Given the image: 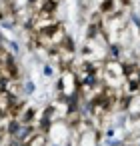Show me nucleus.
<instances>
[{
    "label": "nucleus",
    "instance_id": "obj_4",
    "mask_svg": "<svg viewBox=\"0 0 140 146\" xmlns=\"http://www.w3.org/2000/svg\"><path fill=\"white\" fill-rule=\"evenodd\" d=\"M38 116H40V114L36 112V108H32V106H26V108H24V112L20 114V118H18V120H20V122L26 126V124H36Z\"/></svg>",
    "mask_w": 140,
    "mask_h": 146
},
{
    "label": "nucleus",
    "instance_id": "obj_9",
    "mask_svg": "<svg viewBox=\"0 0 140 146\" xmlns=\"http://www.w3.org/2000/svg\"><path fill=\"white\" fill-rule=\"evenodd\" d=\"M24 90H26V92H32V90H34V84H32L30 80H28V82H24Z\"/></svg>",
    "mask_w": 140,
    "mask_h": 146
},
{
    "label": "nucleus",
    "instance_id": "obj_11",
    "mask_svg": "<svg viewBox=\"0 0 140 146\" xmlns=\"http://www.w3.org/2000/svg\"><path fill=\"white\" fill-rule=\"evenodd\" d=\"M68 146H70V144H68Z\"/></svg>",
    "mask_w": 140,
    "mask_h": 146
},
{
    "label": "nucleus",
    "instance_id": "obj_13",
    "mask_svg": "<svg viewBox=\"0 0 140 146\" xmlns=\"http://www.w3.org/2000/svg\"><path fill=\"white\" fill-rule=\"evenodd\" d=\"M138 146H140V144H138Z\"/></svg>",
    "mask_w": 140,
    "mask_h": 146
},
{
    "label": "nucleus",
    "instance_id": "obj_1",
    "mask_svg": "<svg viewBox=\"0 0 140 146\" xmlns=\"http://www.w3.org/2000/svg\"><path fill=\"white\" fill-rule=\"evenodd\" d=\"M102 80L106 86L112 88H122L126 78H124V62L118 58H108L104 60V68H102Z\"/></svg>",
    "mask_w": 140,
    "mask_h": 146
},
{
    "label": "nucleus",
    "instance_id": "obj_10",
    "mask_svg": "<svg viewBox=\"0 0 140 146\" xmlns=\"http://www.w3.org/2000/svg\"><path fill=\"white\" fill-rule=\"evenodd\" d=\"M100 2H106V0H96V4H100Z\"/></svg>",
    "mask_w": 140,
    "mask_h": 146
},
{
    "label": "nucleus",
    "instance_id": "obj_7",
    "mask_svg": "<svg viewBox=\"0 0 140 146\" xmlns=\"http://www.w3.org/2000/svg\"><path fill=\"white\" fill-rule=\"evenodd\" d=\"M8 138H10V136H8L6 128H4V126H0V146H4V144L8 142Z\"/></svg>",
    "mask_w": 140,
    "mask_h": 146
},
{
    "label": "nucleus",
    "instance_id": "obj_5",
    "mask_svg": "<svg viewBox=\"0 0 140 146\" xmlns=\"http://www.w3.org/2000/svg\"><path fill=\"white\" fill-rule=\"evenodd\" d=\"M24 146H50V142H48V132H42V130H38Z\"/></svg>",
    "mask_w": 140,
    "mask_h": 146
},
{
    "label": "nucleus",
    "instance_id": "obj_8",
    "mask_svg": "<svg viewBox=\"0 0 140 146\" xmlns=\"http://www.w3.org/2000/svg\"><path fill=\"white\" fill-rule=\"evenodd\" d=\"M44 74H46V76H52V74H54V70H52V66H50V64H46V66H44Z\"/></svg>",
    "mask_w": 140,
    "mask_h": 146
},
{
    "label": "nucleus",
    "instance_id": "obj_12",
    "mask_svg": "<svg viewBox=\"0 0 140 146\" xmlns=\"http://www.w3.org/2000/svg\"><path fill=\"white\" fill-rule=\"evenodd\" d=\"M54 146H56V144H54Z\"/></svg>",
    "mask_w": 140,
    "mask_h": 146
},
{
    "label": "nucleus",
    "instance_id": "obj_6",
    "mask_svg": "<svg viewBox=\"0 0 140 146\" xmlns=\"http://www.w3.org/2000/svg\"><path fill=\"white\" fill-rule=\"evenodd\" d=\"M58 48H62V50H66V52H76V42H74V38L68 34V36L62 40V44H60Z\"/></svg>",
    "mask_w": 140,
    "mask_h": 146
},
{
    "label": "nucleus",
    "instance_id": "obj_2",
    "mask_svg": "<svg viewBox=\"0 0 140 146\" xmlns=\"http://www.w3.org/2000/svg\"><path fill=\"white\" fill-rule=\"evenodd\" d=\"M56 98H72L78 92V76L72 68L60 70V78L56 82Z\"/></svg>",
    "mask_w": 140,
    "mask_h": 146
},
{
    "label": "nucleus",
    "instance_id": "obj_3",
    "mask_svg": "<svg viewBox=\"0 0 140 146\" xmlns=\"http://www.w3.org/2000/svg\"><path fill=\"white\" fill-rule=\"evenodd\" d=\"M14 96L10 94V92H6V90H2V92H0V116H6L8 114V110L12 108V104H14Z\"/></svg>",
    "mask_w": 140,
    "mask_h": 146
}]
</instances>
